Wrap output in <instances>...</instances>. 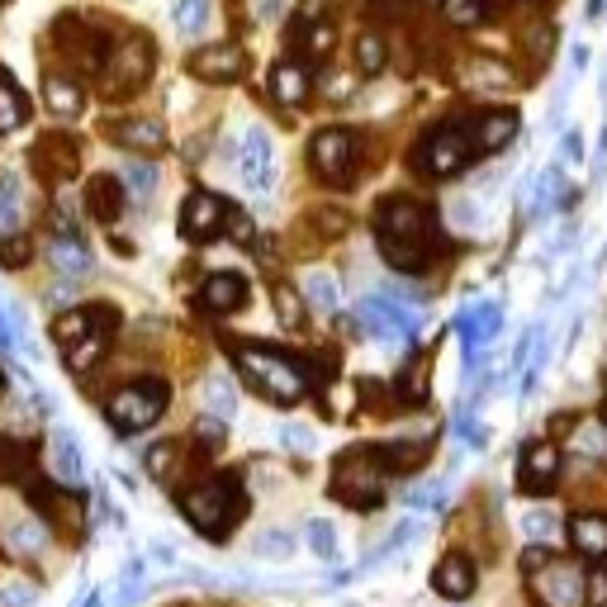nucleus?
Listing matches in <instances>:
<instances>
[{"instance_id": "nucleus-1", "label": "nucleus", "mask_w": 607, "mask_h": 607, "mask_svg": "<svg viewBox=\"0 0 607 607\" xmlns=\"http://www.w3.org/2000/svg\"><path fill=\"white\" fill-rule=\"evenodd\" d=\"M375 243H380V257H385L394 270L418 276V270H427V262H433V252H437V219L423 200L390 195L375 210Z\"/></svg>"}, {"instance_id": "nucleus-2", "label": "nucleus", "mask_w": 607, "mask_h": 607, "mask_svg": "<svg viewBox=\"0 0 607 607\" xmlns=\"http://www.w3.org/2000/svg\"><path fill=\"white\" fill-rule=\"evenodd\" d=\"M228 356L237 365V375L252 380L257 394H266L270 404H299L303 394H309V380H303L299 361L285 356V351H270V347H257V342H233Z\"/></svg>"}, {"instance_id": "nucleus-3", "label": "nucleus", "mask_w": 607, "mask_h": 607, "mask_svg": "<svg viewBox=\"0 0 607 607\" xmlns=\"http://www.w3.org/2000/svg\"><path fill=\"white\" fill-rule=\"evenodd\" d=\"M175 503H181L190 526L204 532L210 541H219L233 522H243V513H247V493L233 475H214V479H200V484H185L181 493H175Z\"/></svg>"}, {"instance_id": "nucleus-4", "label": "nucleus", "mask_w": 607, "mask_h": 607, "mask_svg": "<svg viewBox=\"0 0 607 607\" xmlns=\"http://www.w3.org/2000/svg\"><path fill=\"white\" fill-rule=\"evenodd\" d=\"M152 72H157V39L142 34V29H124L119 39H109V57L100 67L105 100H134L152 82Z\"/></svg>"}, {"instance_id": "nucleus-5", "label": "nucleus", "mask_w": 607, "mask_h": 607, "mask_svg": "<svg viewBox=\"0 0 607 607\" xmlns=\"http://www.w3.org/2000/svg\"><path fill=\"white\" fill-rule=\"evenodd\" d=\"M167 404H171L167 380L162 375H142V380H134V385L115 390V398L105 404V418H109V427H115L119 437H134V433H148V427L167 413Z\"/></svg>"}, {"instance_id": "nucleus-6", "label": "nucleus", "mask_w": 607, "mask_h": 607, "mask_svg": "<svg viewBox=\"0 0 607 607\" xmlns=\"http://www.w3.org/2000/svg\"><path fill=\"white\" fill-rule=\"evenodd\" d=\"M470 162H475V142L466 124H437V129L423 134L418 152H413V167L423 175H433V181H451Z\"/></svg>"}, {"instance_id": "nucleus-7", "label": "nucleus", "mask_w": 607, "mask_h": 607, "mask_svg": "<svg viewBox=\"0 0 607 607\" xmlns=\"http://www.w3.org/2000/svg\"><path fill=\"white\" fill-rule=\"evenodd\" d=\"M332 499L356 508V513H371V508L385 503V470H380L375 451H347L332 470Z\"/></svg>"}, {"instance_id": "nucleus-8", "label": "nucleus", "mask_w": 607, "mask_h": 607, "mask_svg": "<svg viewBox=\"0 0 607 607\" xmlns=\"http://www.w3.org/2000/svg\"><path fill=\"white\" fill-rule=\"evenodd\" d=\"M361 162V138L356 129H342V124H328L309 138V167L323 185H347L356 175Z\"/></svg>"}, {"instance_id": "nucleus-9", "label": "nucleus", "mask_w": 607, "mask_h": 607, "mask_svg": "<svg viewBox=\"0 0 607 607\" xmlns=\"http://www.w3.org/2000/svg\"><path fill=\"white\" fill-rule=\"evenodd\" d=\"M53 47L72 62V67L100 76L105 57H109V34L105 29H95L90 20H82V14H62V20L53 24Z\"/></svg>"}, {"instance_id": "nucleus-10", "label": "nucleus", "mask_w": 607, "mask_h": 607, "mask_svg": "<svg viewBox=\"0 0 607 607\" xmlns=\"http://www.w3.org/2000/svg\"><path fill=\"white\" fill-rule=\"evenodd\" d=\"M185 72L204 86H237L247 76V53H243V43H228V39L204 43L185 57Z\"/></svg>"}, {"instance_id": "nucleus-11", "label": "nucleus", "mask_w": 607, "mask_h": 607, "mask_svg": "<svg viewBox=\"0 0 607 607\" xmlns=\"http://www.w3.org/2000/svg\"><path fill=\"white\" fill-rule=\"evenodd\" d=\"M228 210L233 204L219 200L214 190H190L185 204H181V237L185 243H195V247L214 243V237L228 228Z\"/></svg>"}, {"instance_id": "nucleus-12", "label": "nucleus", "mask_w": 607, "mask_h": 607, "mask_svg": "<svg viewBox=\"0 0 607 607\" xmlns=\"http://www.w3.org/2000/svg\"><path fill=\"white\" fill-rule=\"evenodd\" d=\"M526 588H532L536 607H584V574L565 561L532 569L526 574Z\"/></svg>"}, {"instance_id": "nucleus-13", "label": "nucleus", "mask_w": 607, "mask_h": 607, "mask_svg": "<svg viewBox=\"0 0 607 607\" xmlns=\"http://www.w3.org/2000/svg\"><path fill=\"white\" fill-rule=\"evenodd\" d=\"M555 479H561V446H555V441H532V446H522L518 489L526 493V499H541V493H551Z\"/></svg>"}, {"instance_id": "nucleus-14", "label": "nucleus", "mask_w": 607, "mask_h": 607, "mask_svg": "<svg viewBox=\"0 0 607 607\" xmlns=\"http://www.w3.org/2000/svg\"><path fill=\"white\" fill-rule=\"evenodd\" d=\"M34 167L47 175V181H67V175H76V167H82V142L62 129L43 134L34 142Z\"/></svg>"}, {"instance_id": "nucleus-15", "label": "nucleus", "mask_w": 607, "mask_h": 607, "mask_svg": "<svg viewBox=\"0 0 607 607\" xmlns=\"http://www.w3.org/2000/svg\"><path fill=\"white\" fill-rule=\"evenodd\" d=\"M82 204L95 223H119L124 219V204H129V190H124V175H109V171H95L86 190H82Z\"/></svg>"}, {"instance_id": "nucleus-16", "label": "nucleus", "mask_w": 607, "mask_h": 607, "mask_svg": "<svg viewBox=\"0 0 607 607\" xmlns=\"http://www.w3.org/2000/svg\"><path fill=\"white\" fill-rule=\"evenodd\" d=\"M313 95V72H309V62H299V57H276V67H270V100L285 105V109H295L303 105Z\"/></svg>"}, {"instance_id": "nucleus-17", "label": "nucleus", "mask_w": 607, "mask_h": 607, "mask_svg": "<svg viewBox=\"0 0 607 607\" xmlns=\"http://www.w3.org/2000/svg\"><path fill=\"white\" fill-rule=\"evenodd\" d=\"M466 129L475 142V157H489V152H503L508 142L518 138V115L513 109H484V115H475Z\"/></svg>"}, {"instance_id": "nucleus-18", "label": "nucleus", "mask_w": 607, "mask_h": 607, "mask_svg": "<svg viewBox=\"0 0 607 607\" xmlns=\"http://www.w3.org/2000/svg\"><path fill=\"white\" fill-rule=\"evenodd\" d=\"M475 584H479L475 561H470V555H460V551L441 555L437 569H433V588H437L441 598H451V603H466L475 594Z\"/></svg>"}, {"instance_id": "nucleus-19", "label": "nucleus", "mask_w": 607, "mask_h": 607, "mask_svg": "<svg viewBox=\"0 0 607 607\" xmlns=\"http://www.w3.org/2000/svg\"><path fill=\"white\" fill-rule=\"evenodd\" d=\"M200 309L210 313H243L247 309V280L237 270H214L200 290Z\"/></svg>"}, {"instance_id": "nucleus-20", "label": "nucleus", "mask_w": 607, "mask_h": 607, "mask_svg": "<svg viewBox=\"0 0 607 607\" xmlns=\"http://www.w3.org/2000/svg\"><path fill=\"white\" fill-rule=\"evenodd\" d=\"M109 138L119 142V148H129V152H162L167 148V129L157 119L148 115H134V119H109Z\"/></svg>"}, {"instance_id": "nucleus-21", "label": "nucleus", "mask_w": 607, "mask_h": 607, "mask_svg": "<svg viewBox=\"0 0 607 607\" xmlns=\"http://www.w3.org/2000/svg\"><path fill=\"white\" fill-rule=\"evenodd\" d=\"M569 546L584 561H607V518L603 513H574L569 518Z\"/></svg>"}, {"instance_id": "nucleus-22", "label": "nucleus", "mask_w": 607, "mask_h": 607, "mask_svg": "<svg viewBox=\"0 0 607 607\" xmlns=\"http://www.w3.org/2000/svg\"><path fill=\"white\" fill-rule=\"evenodd\" d=\"M237 167H243V181L257 190V195H266V185H270V142H266V134L252 129V134L243 138Z\"/></svg>"}, {"instance_id": "nucleus-23", "label": "nucleus", "mask_w": 607, "mask_h": 607, "mask_svg": "<svg viewBox=\"0 0 607 607\" xmlns=\"http://www.w3.org/2000/svg\"><path fill=\"white\" fill-rule=\"evenodd\" d=\"M43 105L53 109L57 119H76L86 109V90H82V82H76V76H47L43 82Z\"/></svg>"}, {"instance_id": "nucleus-24", "label": "nucleus", "mask_w": 607, "mask_h": 607, "mask_svg": "<svg viewBox=\"0 0 607 607\" xmlns=\"http://www.w3.org/2000/svg\"><path fill=\"white\" fill-rule=\"evenodd\" d=\"M375 460L385 475H408L427 460V441H385V446H375Z\"/></svg>"}, {"instance_id": "nucleus-25", "label": "nucleus", "mask_w": 607, "mask_h": 607, "mask_svg": "<svg viewBox=\"0 0 607 607\" xmlns=\"http://www.w3.org/2000/svg\"><path fill=\"white\" fill-rule=\"evenodd\" d=\"M351 57H356V72L361 76H380L390 67V43L380 29H361L356 34V47H351Z\"/></svg>"}, {"instance_id": "nucleus-26", "label": "nucleus", "mask_w": 607, "mask_h": 607, "mask_svg": "<svg viewBox=\"0 0 607 607\" xmlns=\"http://www.w3.org/2000/svg\"><path fill=\"white\" fill-rule=\"evenodd\" d=\"M6 546H10V551H20V555L43 551V546H47V518H39V513L14 518V522H10V532H6Z\"/></svg>"}, {"instance_id": "nucleus-27", "label": "nucleus", "mask_w": 607, "mask_h": 607, "mask_svg": "<svg viewBox=\"0 0 607 607\" xmlns=\"http://www.w3.org/2000/svg\"><path fill=\"white\" fill-rule=\"evenodd\" d=\"M295 43L303 47V62H328L332 43H338V24H332L328 14H323V20H309V24H303L299 34H295Z\"/></svg>"}, {"instance_id": "nucleus-28", "label": "nucleus", "mask_w": 607, "mask_h": 607, "mask_svg": "<svg viewBox=\"0 0 607 607\" xmlns=\"http://www.w3.org/2000/svg\"><path fill=\"white\" fill-rule=\"evenodd\" d=\"M34 475V446L29 441H14V437H0V479L10 484H24Z\"/></svg>"}, {"instance_id": "nucleus-29", "label": "nucleus", "mask_w": 607, "mask_h": 607, "mask_svg": "<svg viewBox=\"0 0 607 607\" xmlns=\"http://www.w3.org/2000/svg\"><path fill=\"white\" fill-rule=\"evenodd\" d=\"M499 309H493V303H475L470 313H460V332H466V347L470 351H479L484 342H493V332H499Z\"/></svg>"}, {"instance_id": "nucleus-30", "label": "nucleus", "mask_w": 607, "mask_h": 607, "mask_svg": "<svg viewBox=\"0 0 607 607\" xmlns=\"http://www.w3.org/2000/svg\"><path fill=\"white\" fill-rule=\"evenodd\" d=\"M427 371H433L427 356H413L404 371H398V380H394V398H398V404H408V408L423 404V398H427Z\"/></svg>"}, {"instance_id": "nucleus-31", "label": "nucleus", "mask_w": 607, "mask_h": 607, "mask_svg": "<svg viewBox=\"0 0 607 607\" xmlns=\"http://www.w3.org/2000/svg\"><path fill=\"white\" fill-rule=\"evenodd\" d=\"M53 475L62 479V484H76L82 479V446H76L72 433H53Z\"/></svg>"}, {"instance_id": "nucleus-32", "label": "nucleus", "mask_w": 607, "mask_h": 607, "mask_svg": "<svg viewBox=\"0 0 607 607\" xmlns=\"http://www.w3.org/2000/svg\"><path fill=\"white\" fill-rule=\"evenodd\" d=\"M200 398H204V413H214V418H223V423L237 413V390H233L228 375H210V380H204Z\"/></svg>"}, {"instance_id": "nucleus-33", "label": "nucleus", "mask_w": 607, "mask_h": 607, "mask_svg": "<svg viewBox=\"0 0 607 607\" xmlns=\"http://www.w3.org/2000/svg\"><path fill=\"white\" fill-rule=\"evenodd\" d=\"M24 119H29V100L20 95V86H14L10 76L0 72V134L24 129Z\"/></svg>"}, {"instance_id": "nucleus-34", "label": "nucleus", "mask_w": 607, "mask_h": 607, "mask_svg": "<svg viewBox=\"0 0 607 607\" xmlns=\"http://www.w3.org/2000/svg\"><path fill=\"white\" fill-rule=\"evenodd\" d=\"M53 266L62 270V276H72V280H86L90 276V252L76 243V237H57V243H53Z\"/></svg>"}, {"instance_id": "nucleus-35", "label": "nucleus", "mask_w": 607, "mask_h": 607, "mask_svg": "<svg viewBox=\"0 0 607 607\" xmlns=\"http://www.w3.org/2000/svg\"><path fill=\"white\" fill-rule=\"evenodd\" d=\"M441 20L451 29H479L489 24V0H441Z\"/></svg>"}, {"instance_id": "nucleus-36", "label": "nucleus", "mask_w": 607, "mask_h": 607, "mask_svg": "<svg viewBox=\"0 0 607 607\" xmlns=\"http://www.w3.org/2000/svg\"><path fill=\"white\" fill-rule=\"evenodd\" d=\"M323 408H328V418H351V413L361 408V385L351 390V385H342V380H328L323 385Z\"/></svg>"}, {"instance_id": "nucleus-37", "label": "nucleus", "mask_w": 607, "mask_h": 607, "mask_svg": "<svg viewBox=\"0 0 607 607\" xmlns=\"http://www.w3.org/2000/svg\"><path fill=\"white\" fill-rule=\"evenodd\" d=\"M105 351H109V332H86L82 342L67 347V365H72V371H90V365L100 361Z\"/></svg>"}, {"instance_id": "nucleus-38", "label": "nucleus", "mask_w": 607, "mask_h": 607, "mask_svg": "<svg viewBox=\"0 0 607 607\" xmlns=\"http://www.w3.org/2000/svg\"><path fill=\"white\" fill-rule=\"evenodd\" d=\"M148 475L157 479V484H171V475H175V466H181V441H157L152 451H148Z\"/></svg>"}, {"instance_id": "nucleus-39", "label": "nucleus", "mask_w": 607, "mask_h": 607, "mask_svg": "<svg viewBox=\"0 0 607 607\" xmlns=\"http://www.w3.org/2000/svg\"><path fill=\"white\" fill-rule=\"evenodd\" d=\"M303 303H313L318 313H338V285L323 270H313V276H303Z\"/></svg>"}, {"instance_id": "nucleus-40", "label": "nucleus", "mask_w": 607, "mask_h": 607, "mask_svg": "<svg viewBox=\"0 0 607 607\" xmlns=\"http://www.w3.org/2000/svg\"><path fill=\"white\" fill-rule=\"evenodd\" d=\"M270 299H276V318H280V328H303V295L295 290V285H276L270 290Z\"/></svg>"}, {"instance_id": "nucleus-41", "label": "nucleus", "mask_w": 607, "mask_h": 607, "mask_svg": "<svg viewBox=\"0 0 607 607\" xmlns=\"http://www.w3.org/2000/svg\"><path fill=\"white\" fill-rule=\"evenodd\" d=\"M29 262H34V237H29V233H6V237H0V266L24 270Z\"/></svg>"}, {"instance_id": "nucleus-42", "label": "nucleus", "mask_w": 607, "mask_h": 607, "mask_svg": "<svg viewBox=\"0 0 607 607\" xmlns=\"http://www.w3.org/2000/svg\"><path fill=\"white\" fill-rule=\"evenodd\" d=\"M303 546H309L313 555H323V561H332V555H338V532H332V522L313 518L309 526H303Z\"/></svg>"}, {"instance_id": "nucleus-43", "label": "nucleus", "mask_w": 607, "mask_h": 607, "mask_svg": "<svg viewBox=\"0 0 607 607\" xmlns=\"http://www.w3.org/2000/svg\"><path fill=\"white\" fill-rule=\"evenodd\" d=\"M574 451H579L584 460H598V456L607 451V427H588V423H579V427H574Z\"/></svg>"}, {"instance_id": "nucleus-44", "label": "nucleus", "mask_w": 607, "mask_h": 607, "mask_svg": "<svg viewBox=\"0 0 607 607\" xmlns=\"http://www.w3.org/2000/svg\"><path fill=\"white\" fill-rule=\"evenodd\" d=\"M309 223H313V228L323 233V237H342L351 219H347V210H338V204H323V210H313Z\"/></svg>"}, {"instance_id": "nucleus-45", "label": "nucleus", "mask_w": 607, "mask_h": 607, "mask_svg": "<svg viewBox=\"0 0 607 607\" xmlns=\"http://www.w3.org/2000/svg\"><path fill=\"white\" fill-rule=\"evenodd\" d=\"M252 551H257V555H266V561H285V555L295 551V536H290V532H280V526H276V532L257 536V546H252Z\"/></svg>"}, {"instance_id": "nucleus-46", "label": "nucleus", "mask_w": 607, "mask_h": 607, "mask_svg": "<svg viewBox=\"0 0 607 607\" xmlns=\"http://www.w3.org/2000/svg\"><path fill=\"white\" fill-rule=\"evenodd\" d=\"M555 526H561V518H555V513H546V508H532V513L522 518V532L532 536V541H546V536L555 532Z\"/></svg>"}, {"instance_id": "nucleus-47", "label": "nucleus", "mask_w": 607, "mask_h": 607, "mask_svg": "<svg viewBox=\"0 0 607 607\" xmlns=\"http://www.w3.org/2000/svg\"><path fill=\"white\" fill-rule=\"evenodd\" d=\"M210 14V0H175V24L181 29H200Z\"/></svg>"}, {"instance_id": "nucleus-48", "label": "nucleus", "mask_w": 607, "mask_h": 607, "mask_svg": "<svg viewBox=\"0 0 607 607\" xmlns=\"http://www.w3.org/2000/svg\"><path fill=\"white\" fill-rule=\"evenodd\" d=\"M124 185H134L138 195H152V185H157V171L148 162H134L129 171H124Z\"/></svg>"}, {"instance_id": "nucleus-49", "label": "nucleus", "mask_w": 607, "mask_h": 607, "mask_svg": "<svg viewBox=\"0 0 607 607\" xmlns=\"http://www.w3.org/2000/svg\"><path fill=\"white\" fill-rule=\"evenodd\" d=\"M228 233H233V243H243V247L257 243V233H252V219H247L243 210H237V204L228 210Z\"/></svg>"}, {"instance_id": "nucleus-50", "label": "nucleus", "mask_w": 607, "mask_h": 607, "mask_svg": "<svg viewBox=\"0 0 607 607\" xmlns=\"http://www.w3.org/2000/svg\"><path fill=\"white\" fill-rule=\"evenodd\" d=\"M142 588V561H129L124 565V579H119V603H134Z\"/></svg>"}, {"instance_id": "nucleus-51", "label": "nucleus", "mask_w": 607, "mask_h": 607, "mask_svg": "<svg viewBox=\"0 0 607 607\" xmlns=\"http://www.w3.org/2000/svg\"><path fill=\"white\" fill-rule=\"evenodd\" d=\"M584 594H588V607H607V569H588Z\"/></svg>"}, {"instance_id": "nucleus-52", "label": "nucleus", "mask_w": 607, "mask_h": 607, "mask_svg": "<svg viewBox=\"0 0 607 607\" xmlns=\"http://www.w3.org/2000/svg\"><path fill=\"white\" fill-rule=\"evenodd\" d=\"M0 607H34V588H29V584H6V588H0Z\"/></svg>"}, {"instance_id": "nucleus-53", "label": "nucleus", "mask_w": 607, "mask_h": 607, "mask_svg": "<svg viewBox=\"0 0 607 607\" xmlns=\"http://www.w3.org/2000/svg\"><path fill=\"white\" fill-rule=\"evenodd\" d=\"M285 446H295V451H313V433L309 427H299V423H285Z\"/></svg>"}, {"instance_id": "nucleus-54", "label": "nucleus", "mask_w": 607, "mask_h": 607, "mask_svg": "<svg viewBox=\"0 0 607 607\" xmlns=\"http://www.w3.org/2000/svg\"><path fill=\"white\" fill-rule=\"evenodd\" d=\"M408 503H413V508H441V484H423V489H413V493H408Z\"/></svg>"}, {"instance_id": "nucleus-55", "label": "nucleus", "mask_w": 607, "mask_h": 607, "mask_svg": "<svg viewBox=\"0 0 607 607\" xmlns=\"http://www.w3.org/2000/svg\"><path fill=\"white\" fill-rule=\"evenodd\" d=\"M555 561V555L546 551V546H532V551H522V569L526 574H532V569H541V565H551Z\"/></svg>"}, {"instance_id": "nucleus-56", "label": "nucleus", "mask_w": 607, "mask_h": 607, "mask_svg": "<svg viewBox=\"0 0 607 607\" xmlns=\"http://www.w3.org/2000/svg\"><path fill=\"white\" fill-rule=\"evenodd\" d=\"M10 219H14V181L0 185V228H6Z\"/></svg>"}, {"instance_id": "nucleus-57", "label": "nucleus", "mask_w": 607, "mask_h": 607, "mask_svg": "<svg viewBox=\"0 0 607 607\" xmlns=\"http://www.w3.org/2000/svg\"><path fill=\"white\" fill-rule=\"evenodd\" d=\"M86 607H100V594H90V598H86Z\"/></svg>"}, {"instance_id": "nucleus-58", "label": "nucleus", "mask_w": 607, "mask_h": 607, "mask_svg": "<svg viewBox=\"0 0 607 607\" xmlns=\"http://www.w3.org/2000/svg\"><path fill=\"white\" fill-rule=\"evenodd\" d=\"M603 427H607V404H603Z\"/></svg>"}, {"instance_id": "nucleus-59", "label": "nucleus", "mask_w": 607, "mask_h": 607, "mask_svg": "<svg viewBox=\"0 0 607 607\" xmlns=\"http://www.w3.org/2000/svg\"><path fill=\"white\" fill-rule=\"evenodd\" d=\"M347 607H356V603H347Z\"/></svg>"}, {"instance_id": "nucleus-60", "label": "nucleus", "mask_w": 607, "mask_h": 607, "mask_svg": "<svg viewBox=\"0 0 607 607\" xmlns=\"http://www.w3.org/2000/svg\"><path fill=\"white\" fill-rule=\"evenodd\" d=\"M522 6H526V0H522Z\"/></svg>"}]
</instances>
